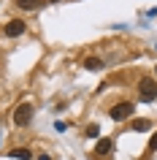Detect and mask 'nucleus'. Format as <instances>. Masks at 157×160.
I'll return each instance as SVG.
<instances>
[{
	"instance_id": "nucleus-1",
	"label": "nucleus",
	"mask_w": 157,
	"mask_h": 160,
	"mask_svg": "<svg viewBox=\"0 0 157 160\" xmlns=\"http://www.w3.org/2000/svg\"><path fill=\"white\" fill-rule=\"evenodd\" d=\"M138 92H141V101H146V103L157 101V82L152 76H144L138 82Z\"/></svg>"
},
{
	"instance_id": "nucleus-2",
	"label": "nucleus",
	"mask_w": 157,
	"mask_h": 160,
	"mask_svg": "<svg viewBox=\"0 0 157 160\" xmlns=\"http://www.w3.org/2000/svg\"><path fill=\"white\" fill-rule=\"evenodd\" d=\"M33 106H30V103H19L17 106V111H14V125L17 128H25L27 122H30V119H33Z\"/></svg>"
},
{
	"instance_id": "nucleus-3",
	"label": "nucleus",
	"mask_w": 157,
	"mask_h": 160,
	"mask_svg": "<svg viewBox=\"0 0 157 160\" xmlns=\"http://www.w3.org/2000/svg\"><path fill=\"white\" fill-rule=\"evenodd\" d=\"M133 111H135V106H133V103H116L114 109L108 111V117L114 119V122H122V119L133 117Z\"/></svg>"
},
{
	"instance_id": "nucleus-4",
	"label": "nucleus",
	"mask_w": 157,
	"mask_h": 160,
	"mask_svg": "<svg viewBox=\"0 0 157 160\" xmlns=\"http://www.w3.org/2000/svg\"><path fill=\"white\" fill-rule=\"evenodd\" d=\"M25 30H27V25L22 22V19H11L8 25L3 27V35H6V38H19Z\"/></svg>"
},
{
	"instance_id": "nucleus-5",
	"label": "nucleus",
	"mask_w": 157,
	"mask_h": 160,
	"mask_svg": "<svg viewBox=\"0 0 157 160\" xmlns=\"http://www.w3.org/2000/svg\"><path fill=\"white\" fill-rule=\"evenodd\" d=\"M111 147H114V141H111V138H100L98 147H95V155H98V158H106L108 152H111Z\"/></svg>"
},
{
	"instance_id": "nucleus-6",
	"label": "nucleus",
	"mask_w": 157,
	"mask_h": 160,
	"mask_svg": "<svg viewBox=\"0 0 157 160\" xmlns=\"http://www.w3.org/2000/svg\"><path fill=\"white\" fill-rule=\"evenodd\" d=\"M8 155H11L14 160H33V152L27 149V147H17V149H11Z\"/></svg>"
},
{
	"instance_id": "nucleus-7",
	"label": "nucleus",
	"mask_w": 157,
	"mask_h": 160,
	"mask_svg": "<svg viewBox=\"0 0 157 160\" xmlns=\"http://www.w3.org/2000/svg\"><path fill=\"white\" fill-rule=\"evenodd\" d=\"M84 68H87V71H100V68H103V60L100 57H87L84 60Z\"/></svg>"
},
{
	"instance_id": "nucleus-8",
	"label": "nucleus",
	"mask_w": 157,
	"mask_h": 160,
	"mask_svg": "<svg viewBox=\"0 0 157 160\" xmlns=\"http://www.w3.org/2000/svg\"><path fill=\"white\" fill-rule=\"evenodd\" d=\"M17 6H19L22 11H35L41 3H38V0H17Z\"/></svg>"
},
{
	"instance_id": "nucleus-9",
	"label": "nucleus",
	"mask_w": 157,
	"mask_h": 160,
	"mask_svg": "<svg viewBox=\"0 0 157 160\" xmlns=\"http://www.w3.org/2000/svg\"><path fill=\"white\" fill-rule=\"evenodd\" d=\"M149 128H152L149 119H135V122H133V130H138V133H144V130H149Z\"/></svg>"
},
{
	"instance_id": "nucleus-10",
	"label": "nucleus",
	"mask_w": 157,
	"mask_h": 160,
	"mask_svg": "<svg viewBox=\"0 0 157 160\" xmlns=\"http://www.w3.org/2000/svg\"><path fill=\"white\" fill-rule=\"evenodd\" d=\"M98 133H100V125H98V122L87 125V130H84V136H87V138H98Z\"/></svg>"
},
{
	"instance_id": "nucleus-11",
	"label": "nucleus",
	"mask_w": 157,
	"mask_h": 160,
	"mask_svg": "<svg viewBox=\"0 0 157 160\" xmlns=\"http://www.w3.org/2000/svg\"><path fill=\"white\" fill-rule=\"evenodd\" d=\"M149 149H157V133H152V138H149Z\"/></svg>"
},
{
	"instance_id": "nucleus-12",
	"label": "nucleus",
	"mask_w": 157,
	"mask_h": 160,
	"mask_svg": "<svg viewBox=\"0 0 157 160\" xmlns=\"http://www.w3.org/2000/svg\"><path fill=\"white\" fill-rule=\"evenodd\" d=\"M35 160H52V155H49V152H41V155H38Z\"/></svg>"
},
{
	"instance_id": "nucleus-13",
	"label": "nucleus",
	"mask_w": 157,
	"mask_h": 160,
	"mask_svg": "<svg viewBox=\"0 0 157 160\" xmlns=\"http://www.w3.org/2000/svg\"><path fill=\"white\" fill-rule=\"evenodd\" d=\"M49 3H60V0H49Z\"/></svg>"
}]
</instances>
